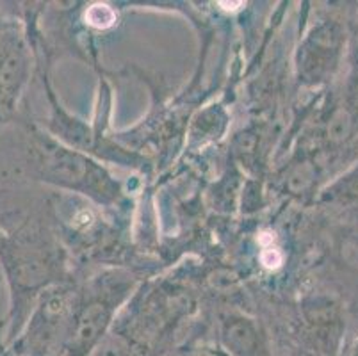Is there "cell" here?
Wrapping results in <instances>:
<instances>
[{
    "instance_id": "cell-2",
    "label": "cell",
    "mask_w": 358,
    "mask_h": 356,
    "mask_svg": "<svg viewBox=\"0 0 358 356\" xmlns=\"http://www.w3.org/2000/svg\"><path fill=\"white\" fill-rule=\"evenodd\" d=\"M86 20L93 27L107 29L116 22V13L106 4H95L86 11Z\"/></svg>"
},
{
    "instance_id": "cell-5",
    "label": "cell",
    "mask_w": 358,
    "mask_h": 356,
    "mask_svg": "<svg viewBox=\"0 0 358 356\" xmlns=\"http://www.w3.org/2000/svg\"><path fill=\"white\" fill-rule=\"evenodd\" d=\"M220 6H223L224 9H236V6H243V2H220Z\"/></svg>"
},
{
    "instance_id": "cell-4",
    "label": "cell",
    "mask_w": 358,
    "mask_h": 356,
    "mask_svg": "<svg viewBox=\"0 0 358 356\" xmlns=\"http://www.w3.org/2000/svg\"><path fill=\"white\" fill-rule=\"evenodd\" d=\"M9 24H6L4 20H0V43H2V39H4V34L8 32Z\"/></svg>"
},
{
    "instance_id": "cell-1",
    "label": "cell",
    "mask_w": 358,
    "mask_h": 356,
    "mask_svg": "<svg viewBox=\"0 0 358 356\" xmlns=\"http://www.w3.org/2000/svg\"><path fill=\"white\" fill-rule=\"evenodd\" d=\"M27 73V55L20 34L9 25L0 43V123L8 122L16 107Z\"/></svg>"
},
{
    "instance_id": "cell-6",
    "label": "cell",
    "mask_w": 358,
    "mask_h": 356,
    "mask_svg": "<svg viewBox=\"0 0 358 356\" xmlns=\"http://www.w3.org/2000/svg\"><path fill=\"white\" fill-rule=\"evenodd\" d=\"M0 356H20L18 355V353H9V351H6L4 348H2V346H0Z\"/></svg>"
},
{
    "instance_id": "cell-3",
    "label": "cell",
    "mask_w": 358,
    "mask_h": 356,
    "mask_svg": "<svg viewBox=\"0 0 358 356\" xmlns=\"http://www.w3.org/2000/svg\"><path fill=\"white\" fill-rule=\"evenodd\" d=\"M260 260H262V264L266 267H278L280 264H282V255L278 253L276 250H273V248H268V250L262 251V257H260Z\"/></svg>"
}]
</instances>
